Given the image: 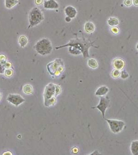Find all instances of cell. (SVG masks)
I'll use <instances>...</instances> for the list:
<instances>
[{
	"label": "cell",
	"mask_w": 138,
	"mask_h": 155,
	"mask_svg": "<svg viewBox=\"0 0 138 155\" xmlns=\"http://www.w3.org/2000/svg\"><path fill=\"white\" fill-rule=\"evenodd\" d=\"M92 46L91 43L84 42L83 41L81 42L79 39H74L71 40L68 44L62 46L56 47V49H58L66 46H70L69 51L70 53L75 55H79L83 53L84 58H86L89 57L88 49Z\"/></svg>",
	"instance_id": "1"
},
{
	"label": "cell",
	"mask_w": 138,
	"mask_h": 155,
	"mask_svg": "<svg viewBox=\"0 0 138 155\" xmlns=\"http://www.w3.org/2000/svg\"><path fill=\"white\" fill-rule=\"evenodd\" d=\"M61 93V88L58 85L50 83L46 86L44 93V105L49 107L55 104L56 101L55 96Z\"/></svg>",
	"instance_id": "2"
},
{
	"label": "cell",
	"mask_w": 138,
	"mask_h": 155,
	"mask_svg": "<svg viewBox=\"0 0 138 155\" xmlns=\"http://www.w3.org/2000/svg\"><path fill=\"white\" fill-rule=\"evenodd\" d=\"M34 49L39 55L46 56L52 52V44L49 39L43 38L36 43L34 46Z\"/></svg>",
	"instance_id": "3"
},
{
	"label": "cell",
	"mask_w": 138,
	"mask_h": 155,
	"mask_svg": "<svg viewBox=\"0 0 138 155\" xmlns=\"http://www.w3.org/2000/svg\"><path fill=\"white\" fill-rule=\"evenodd\" d=\"M28 19L29 25L28 29L38 25L44 20L43 13L38 8L34 7L29 12Z\"/></svg>",
	"instance_id": "4"
},
{
	"label": "cell",
	"mask_w": 138,
	"mask_h": 155,
	"mask_svg": "<svg viewBox=\"0 0 138 155\" xmlns=\"http://www.w3.org/2000/svg\"><path fill=\"white\" fill-rule=\"evenodd\" d=\"M64 65L61 59H56L55 61L47 65V69L50 75L58 76L62 72Z\"/></svg>",
	"instance_id": "5"
},
{
	"label": "cell",
	"mask_w": 138,
	"mask_h": 155,
	"mask_svg": "<svg viewBox=\"0 0 138 155\" xmlns=\"http://www.w3.org/2000/svg\"><path fill=\"white\" fill-rule=\"evenodd\" d=\"M109 124L110 129L114 134H118L121 132L125 125L124 121L120 120L105 119Z\"/></svg>",
	"instance_id": "6"
},
{
	"label": "cell",
	"mask_w": 138,
	"mask_h": 155,
	"mask_svg": "<svg viewBox=\"0 0 138 155\" xmlns=\"http://www.w3.org/2000/svg\"><path fill=\"white\" fill-rule=\"evenodd\" d=\"M110 100L108 97H100V103L96 107H92V109L97 108L102 114L103 118H105V113L109 106Z\"/></svg>",
	"instance_id": "7"
},
{
	"label": "cell",
	"mask_w": 138,
	"mask_h": 155,
	"mask_svg": "<svg viewBox=\"0 0 138 155\" xmlns=\"http://www.w3.org/2000/svg\"><path fill=\"white\" fill-rule=\"evenodd\" d=\"M7 100L15 107H18L25 102V100L19 94H9L7 98Z\"/></svg>",
	"instance_id": "8"
},
{
	"label": "cell",
	"mask_w": 138,
	"mask_h": 155,
	"mask_svg": "<svg viewBox=\"0 0 138 155\" xmlns=\"http://www.w3.org/2000/svg\"><path fill=\"white\" fill-rule=\"evenodd\" d=\"M59 7V4L55 0H47L43 3V7L46 9H57Z\"/></svg>",
	"instance_id": "9"
},
{
	"label": "cell",
	"mask_w": 138,
	"mask_h": 155,
	"mask_svg": "<svg viewBox=\"0 0 138 155\" xmlns=\"http://www.w3.org/2000/svg\"><path fill=\"white\" fill-rule=\"evenodd\" d=\"M65 12L66 16L70 17L71 19L75 18L77 14V9L71 6H68L66 7L65 9Z\"/></svg>",
	"instance_id": "10"
},
{
	"label": "cell",
	"mask_w": 138,
	"mask_h": 155,
	"mask_svg": "<svg viewBox=\"0 0 138 155\" xmlns=\"http://www.w3.org/2000/svg\"><path fill=\"white\" fill-rule=\"evenodd\" d=\"M113 66L115 69L122 70L124 69L125 66V62L122 59L117 58L113 61Z\"/></svg>",
	"instance_id": "11"
},
{
	"label": "cell",
	"mask_w": 138,
	"mask_h": 155,
	"mask_svg": "<svg viewBox=\"0 0 138 155\" xmlns=\"http://www.w3.org/2000/svg\"><path fill=\"white\" fill-rule=\"evenodd\" d=\"M109 88L106 86H101L97 90L95 95L97 96H104L109 92Z\"/></svg>",
	"instance_id": "12"
},
{
	"label": "cell",
	"mask_w": 138,
	"mask_h": 155,
	"mask_svg": "<svg viewBox=\"0 0 138 155\" xmlns=\"http://www.w3.org/2000/svg\"><path fill=\"white\" fill-rule=\"evenodd\" d=\"M84 29L87 33H92L95 31V26L92 22H87L84 25Z\"/></svg>",
	"instance_id": "13"
},
{
	"label": "cell",
	"mask_w": 138,
	"mask_h": 155,
	"mask_svg": "<svg viewBox=\"0 0 138 155\" xmlns=\"http://www.w3.org/2000/svg\"><path fill=\"white\" fill-rule=\"evenodd\" d=\"M18 3V0H5V5L6 8L8 9H12Z\"/></svg>",
	"instance_id": "14"
},
{
	"label": "cell",
	"mask_w": 138,
	"mask_h": 155,
	"mask_svg": "<svg viewBox=\"0 0 138 155\" xmlns=\"http://www.w3.org/2000/svg\"><path fill=\"white\" fill-rule=\"evenodd\" d=\"M130 150L133 155H138V141H132L130 146Z\"/></svg>",
	"instance_id": "15"
},
{
	"label": "cell",
	"mask_w": 138,
	"mask_h": 155,
	"mask_svg": "<svg viewBox=\"0 0 138 155\" xmlns=\"http://www.w3.org/2000/svg\"><path fill=\"white\" fill-rule=\"evenodd\" d=\"M18 43L22 48H25L28 43V39L26 36H21L18 38Z\"/></svg>",
	"instance_id": "16"
},
{
	"label": "cell",
	"mask_w": 138,
	"mask_h": 155,
	"mask_svg": "<svg viewBox=\"0 0 138 155\" xmlns=\"http://www.w3.org/2000/svg\"><path fill=\"white\" fill-rule=\"evenodd\" d=\"M107 23L108 25H110L111 27L117 26L119 24V20L115 18L111 17L108 19Z\"/></svg>",
	"instance_id": "17"
},
{
	"label": "cell",
	"mask_w": 138,
	"mask_h": 155,
	"mask_svg": "<svg viewBox=\"0 0 138 155\" xmlns=\"http://www.w3.org/2000/svg\"><path fill=\"white\" fill-rule=\"evenodd\" d=\"M87 65L88 66L92 69H96L98 67V64L97 61L94 59H90L87 61Z\"/></svg>",
	"instance_id": "18"
},
{
	"label": "cell",
	"mask_w": 138,
	"mask_h": 155,
	"mask_svg": "<svg viewBox=\"0 0 138 155\" xmlns=\"http://www.w3.org/2000/svg\"><path fill=\"white\" fill-rule=\"evenodd\" d=\"M23 92L27 94H31L33 92V88L31 85L27 84L24 86L23 88Z\"/></svg>",
	"instance_id": "19"
},
{
	"label": "cell",
	"mask_w": 138,
	"mask_h": 155,
	"mask_svg": "<svg viewBox=\"0 0 138 155\" xmlns=\"http://www.w3.org/2000/svg\"><path fill=\"white\" fill-rule=\"evenodd\" d=\"M120 75H121V71L118 70L114 69L111 73L112 77L115 79L119 78L120 76Z\"/></svg>",
	"instance_id": "20"
},
{
	"label": "cell",
	"mask_w": 138,
	"mask_h": 155,
	"mask_svg": "<svg viewBox=\"0 0 138 155\" xmlns=\"http://www.w3.org/2000/svg\"><path fill=\"white\" fill-rule=\"evenodd\" d=\"M14 71L11 69H6L5 70L4 74L6 77H10L13 76Z\"/></svg>",
	"instance_id": "21"
},
{
	"label": "cell",
	"mask_w": 138,
	"mask_h": 155,
	"mask_svg": "<svg viewBox=\"0 0 138 155\" xmlns=\"http://www.w3.org/2000/svg\"><path fill=\"white\" fill-rule=\"evenodd\" d=\"M120 76L123 79H125L128 77L129 75L127 71H125V70H122V71H121Z\"/></svg>",
	"instance_id": "22"
},
{
	"label": "cell",
	"mask_w": 138,
	"mask_h": 155,
	"mask_svg": "<svg viewBox=\"0 0 138 155\" xmlns=\"http://www.w3.org/2000/svg\"><path fill=\"white\" fill-rule=\"evenodd\" d=\"M111 31L113 34H115V35H117L119 33V29L117 26L112 27L111 29Z\"/></svg>",
	"instance_id": "23"
},
{
	"label": "cell",
	"mask_w": 138,
	"mask_h": 155,
	"mask_svg": "<svg viewBox=\"0 0 138 155\" xmlns=\"http://www.w3.org/2000/svg\"><path fill=\"white\" fill-rule=\"evenodd\" d=\"M7 58L6 55H0V62L4 65L7 62Z\"/></svg>",
	"instance_id": "24"
},
{
	"label": "cell",
	"mask_w": 138,
	"mask_h": 155,
	"mask_svg": "<svg viewBox=\"0 0 138 155\" xmlns=\"http://www.w3.org/2000/svg\"><path fill=\"white\" fill-rule=\"evenodd\" d=\"M133 3V0H124V4L127 7H130Z\"/></svg>",
	"instance_id": "25"
},
{
	"label": "cell",
	"mask_w": 138,
	"mask_h": 155,
	"mask_svg": "<svg viewBox=\"0 0 138 155\" xmlns=\"http://www.w3.org/2000/svg\"><path fill=\"white\" fill-rule=\"evenodd\" d=\"M4 65L2 64L1 62H0V74H3L4 73L5 70Z\"/></svg>",
	"instance_id": "26"
},
{
	"label": "cell",
	"mask_w": 138,
	"mask_h": 155,
	"mask_svg": "<svg viewBox=\"0 0 138 155\" xmlns=\"http://www.w3.org/2000/svg\"><path fill=\"white\" fill-rule=\"evenodd\" d=\"M5 68L6 69H11L12 67V64L10 62H6V63L4 65Z\"/></svg>",
	"instance_id": "27"
},
{
	"label": "cell",
	"mask_w": 138,
	"mask_h": 155,
	"mask_svg": "<svg viewBox=\"0 0 138 155\" xmlns=\"http://www.w3.org/2000/svg\"><path fill=\"white\" fill-rule=\"evenodd\" d=\"M35 2L36 5L39 6L43 3V0H35Z\"/></svg>",
	"instance_id": "28"
},
{
	"label": "cell",
	"mask_w": 138,
	"mask_h": 155,
	"mask_svg": "<svg viewBox=\"0 0 138 155\" xmlns=\"http://www.w3.org/2000/svg\"><path fill=\"white\" fill-rule=\"evenodd\" d=\"M78 149L77 148V147H75L74 148L72 149V152L74 154H76L78 152Z\"/></svg>",
	"instance_id": "29"
},
{
	"label": "cell",
	"mask_w": 138,
	"mask_h": 155,
	"mask_svg": "<svg viewBox=\"0 0 138 155\" xmlns=\"http://www.w3.org/2000/svg\"><path fill=\"white\" fill-rule=\"evenodd\" d=\"M65 20H66V22L69 23V22H70L71 21V18H70V17L66 16V18H65Z\"/></svg>",
	"instance_id": "30"
},
{
	"label": "cell",
	"mask_w": 138,
	"mask_h": 155,
	"mask_svg": "<svg viewBox=\"0 0 138 155\" xmlns=\"http://www.w3.org/2000/svg\"><path fill=\"white\" fill-rule=\"evenodd\" d=\"M133 3L135 6H138V0H133Z\"/></svg>",
	"instance_id": "31"
},
{
	"label": "cell",
	"mask_w": 138,
	"mask_h": 155,
	"mask_svg": "<svg viewBox=\"0 0 138 155\" xmlns=\"http://www.w3.org/2000/svg\"><path fill=\"white\" fill-rule=\"evenodd\" d=\"M3 155H13V153H12L11 152H5L4 153H3Z\"/></svg>",
	"instance_id": "32"
},
{
	"label": "cell",
	"mask_w": 138,
	"mask_h": 155,
	"mask_svg": "<svg viewBox=\"0 0 138 155\" xmlns=\"http://www.w3.org/2000/svg\"><path fill=\"white\" fill-rule=\"evenodd\" d=\"M91 154H95V155H98V154H100V153H98V152L97 151H94V152H93V153H92V154H91Z\"/></svg>",
	"instance_id": "33"
},
{
	"label": "cell",
	"mask_w": 138,
	"mask_h": 155,
	"mask_svg": "<svg viewBox=\"0 0 138 155\" xmlns=\"http://www.w3.org/2000/svg\"><path fill=\"white\" fill-rule=\"evenodd\" d=\"M136 48L137 49V50L138 51V43L136 45Z\"/></svg>",
	"instance_id": "34"
},
{
	"label": "cell",
	"mask_w": 138,
	"mask_h": 155,
	"mask_svg": "<svg viewBox=\"0 0 138 155\" xmlns=\"http://www.w3.org/2000/svg\"><path fill=\"white\" fill-rule=\"evenodd\" d=\"M1 99V93H0V100Z\"/></svg>",
	"instance_id": "35"
}]
</instances>
